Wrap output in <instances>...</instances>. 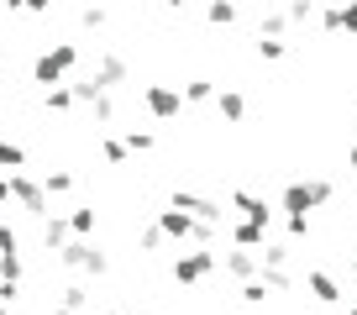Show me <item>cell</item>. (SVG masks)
I'll list each match as a JSON object with an SVG mask.
<instances>
[{
    "label": "cell",
    "mask_w": 357,
    "mask_h": 315,
    "mask_svg": "<svg viewBox=\"0 0 357 315\" xmlns=\"http://www.w3.org/2000/svg\"><path fill=\"white\" fill-rule=\"evenodd\" d=\"M236 294H242V305H247V310H257V305H263V300H268V294H273V289H268L263 279H247V284H242V289H236Z\"/></svg>",
    "instance_id": "obj_27"
},
{
    "label": "cell",
    "mask_w": 357,
    "mask_h": 315,
    "mask_svg": "<svg viewBox=\"0 0 357 315\" xmlns=\"http://www.w3.org/2000/svg\"><path fill=\"white\" fill-rule=\"evenodd\" d=\"M74 184H79V174H68V169H47V174H43L47 200H63V194H74Z\"/></svg>",
    "instance_id": "obj_17"
},
{
    "label": "cell",
    "mask_w": 357,
    "mask_h": 315,
    "mask_svg": "<svg viewBox=\"0 0 357 315\" xmlns=\"http://www.w3.org/2000/svg\"><path fill=\"white\" fill-rule=\"evenodd\" d=\"M26 11H32V16H47V11H53V0H26Z\"/></svg>",
    "instance_id": "obj_39"
},
{
    "label": "cell",
    "mask_w": 357,
    "mask_h": 315,
    "mask_svg": "<svg viewBox=\"0 0 357 315\" xmlns=\"http://www.w3.org/2000/svg\"><path fill=\"white\" fill-rule=\"evenodd\" d=\"M284 226H289L294 242H300V236H310V215H284Z\"/></svg>",
    "instance_id": "obj_37"
},
{
    "label": "cell",
    "mask_w": 357,
    "mask_h": 315,
    "mask_svg": "<svg viewBox=\"0 0 357 315\" xmlns=\"http://www.w3.org/2000/svg\"><path fill=\"white\" fill-rule=\"evenodd\" d=\"M168 205H178V210H190L195 221H205V226H221V215H226L221 205L211 200V194H190V190H178V194H174Z\"/></svg>",
    "instance_id": "obj_8"
},
{
    "label": "cell",
    "mask_w": 357,
    "mask_h": 315,
    "mask_svg": "<svg viewBox=\"0 0 357 315\" xmlns=\"http://www.w3.org/2000/svg\"><path fill=\"white\" fill-rule=\"evenodd\" d=\"M347 6H357V0H347Z\"/></svg>",
    "instance_id": "obj_48"
},
{
    "label": "cell",
    "mask_w": 357,
    "mask_h": 315,
    "mask_svg": "<svg viewBox=\"0 0 357 315\" xmlns=\"http://www.w3.org/2000/svg\"><path fill=\"white\" fill-rule=\"evenodd\" d=\"M352 273H357V252H352Z\"/></svg>",
    "instance_id": "obj_44"
},
{
    "label": "cell",
    "mask_w": 357,
    "mask_h": 315,
    "mask_svg": "<svg viewBox=\"0 0 357 315\" xmlns=\"http://www.w3.org/2000/svg\"><path fill=\"white\" fill-rule=\"evenodd\" d=\"M257 58H263V63H284V58H289V43H284V37H257Z\"/></svg>",
    "instance_id": "obj_20"
},
{
    "label": "cell",
    "mask_w": 357,
    "mask_h": 315,
    "mask_svg": "<svg viewBox=\"0 0 357 315\" xmlns=\"http://www.w3.org/2000/svg\"><path fill=\"white\" fill-rule=\"evenodd\" d=\"M321 26H326V32H347V37H357V6H347V0L326 6V11H321Z\"/></svg>",
    "instance_id": "obj_10"
},
{
    "label": "cell",
    "mask_w": 357,
    "mask_h": 315,
    "mask_svg": "<svg viewBox=\"0 0 357 315\" xmlns=\"http://www.w3.org/2000/svg\"><path fill=\"white\" fill-rule=\"evenodd\" d=\"M231 205L242 210V221H257V226H273V205L252 190H231Z\"/></svg>",
    "instance_id": "obj_9"
},
{
    "label": "cell",
    "mask_w": 357,
    "mask_h": 315,
    "mask_svg": "<svg viewBox=\"0 0 357 315\" xmlns=\"http://www.w3.org/2000/svg\"><path fill=\"white\" fill-rule=\"evenodd\" d=\"M11 200L22 205L26 215H37V221H43L47 210H53V200H47V190H43V179H32V174H22L16 169L11 174Z\"/></svg>",
    "instance_id": "obj_4"
},
{
    "label": "cell",
    "mask_w": 357,
    "mask_h": 315,
    "mask_svg": "<svg viewBox=\"0 0 357 315\" xmlns=\"http://www.w3.org/2000/svg\"><path fill=\"white\" fill-rule=\"evenodd\" d=\"M68 90H74V100H79V105H95V100H100V95H105V84H100V79H95V74H84V79H79V84H68Z\"/></svg>",
    "instance_id": "obj_21"
},
{
    "label": "cell",
    "mask_w": 357,
    "mask_h": 315,
    "mask_svg": "<svg viewBox=\"0 0 357 315\" xmlns=\"http://www.w3.org/2000/svg\"><path fill=\"white\" fill-rule=\"evenodd\" d=\"M43 105H47L53 116H68L79 100H74V90H68V84H53V90H43Z\"/></svg>",
    "instance_id": "obj_19"
},
{
    "label": "cell",
    "mask_w": 357,
    "mask_h": 315,
    "mask_svg": "<svg viewBox=\"0 0 357 315\" xmlns=\"http://www.w3.org/2000/svg\"><path fill=\"white\" fill-rule=\"evenodd\" d=\"M215 268H221V252H211V247H200V252H184V258H174V279H178V284H205Z\"/></svg>",
    "instance_id": "obj_6"
},
{
    "label": "cell",
    "mask_w": 357,
    "mask_h": 315,
    "mask_svg": "<svg viewBox=\"0 0 357 315\" xmlns=\"http://www.w3.org/2000/svg\"><path fill=\"white\" fill-rule=\"evenodd\" d=\"M347 315H357V305H352V310H347Z\"/></svg>",
    "instance_id": "obj_46"
},
{
    "label": "cell",
    "mask_w": 357,
    "mask_h": 315,
    "mask_svg": "<svg viewBox=\"0 0 357 315\" xmlns=\"http://www.w3.org/2000/svg\"><path fill=\"white\" fill-rule=\"evenodd\" d=\"M79 22H84L89 32H100V26H105V6H84V11H79Z\"/></svg>",
    "instance_id": "obj_36"
},
{
    "label": "cell",
    "mask_w": 357,
    "mask_h": 315,
    "mask_svg": "<svg viewBox=\"0 0 357 315\" xmlns=\"http://www.w3.org/2000/svg\"><path fill=\"white\" fill-rule=\"evenodd\" d=\"M0 6H6V11H26V0H0Z\"/></svg>",
    "instance_id": "obj_40"
},
{
    "label": "cell",
    "mask_w": 357,
    "mask_h": 315,
    "mask_svg": "<svg viewBox=\"0 0 357 315\" xmlns=\"http://www.w3.org/2000/svg\"><path fill=\"white\" fill-rule=\"evenodd\" d=\"M284 32H289V16L284 11H268L263 22H257V37H284Z\"/></svg>",
    "instance_id": "obj_28"
},
{
    "label": "cell",
    "mask_w": 357,
    "mask_h": 315,
    "mask_svg": "<svg viewBox=\"0 0 357 315\" xmlns=\"http://www.w3.org/2000/svg\"><path fill=\"white\" fill-rule=\"evenodd\" d=\"M0 279L22 284V252H0Z\"/></svg>",
    "instance_id": "obj_32"
},
{
    "label": "cell",
    "mask_w": 357,
    "mask_h": 315,
    "mask_svg": "<svg viewBox=\"0 0 357 315\" xmlns=\"http://www.w3.org/2000/svg\"><path fill=\"white\" fill-rule=\"evenodd\" d=\"M284 16H289V26H305L310 16H321V11H315V0H289V11H284Z\"/></svg>",
    "instance_id": "obj_31"
},
{
    "label": "cell",
    "mask_w": 357,
    "mask_h": 315,
    "mask_svg": "<svg viewBox=\"0 0 357 315\" xmlns=\"http://www.w3.org/2000/svg\"><path fill=\"white\" fill-rule=\"evenodd\" d=\"M95 121H100V126H111V121H116V100H111V90L95 100Z\"/></svg>",
    "instance_id": "obj_34"
},
{
    "label": "cell",
    "mask_w": 357,
    "mask_h": 315,
    "mask_svg": "<svg viewBox=\"0 0 357 315\" xmlns=\"http://www.w3.org/2000/svg\"><path fill=\"white\" fill-rule=\"evenodd\" d=\"M68 68H79V47H74V43H53L47 53H37L32 84H37V90H53V84H63Z\"/></svg>",
    "instance_id": "obj_2"
},
{
    "label": "cell",
    "mask_w": 357,
    "mask_h": 315,
    "mask_svg": "<svg viewBox=\"0 0 357 315\" xmlns=\"http://www.w3.org/2000/svg\"><path fill=\"white\" fill-rule=\"evenodd\" d=\"M305 289H310L321 305H342V284H336L326 268H310V273H305Z\"/></svg>",
    "instance_id": "obj_11"
},
{
    "label": "cell",
    "mask_w": 357,
    "mask_h": 315,
    "mask_svg": "<svg viewBox=\"0 0 357 315\" xmlns=\"http://www.w3.org/2000/svg\"><path fill=\"white\" fill-rule=\"evenodd\" d=\"M205 22L211 26H231L236 22V0H211V6H205Z\"/></svg>",
    "instance_id": "obj_24"
},
{
    "label": "cell",
    "mask_w": 357,
    "mask_h": 315,
    "mask_svg": "<svg viewBox=\"0 0 357 315\" xmlns=\"http://www.w3.org/2000/svg\"><path fill=\"white\" fill-rule=\"evenodd\" d=\"M121 315H137V310H121Z\"/></svg>",
    "instance_id": "obj_47"
},
{
    "label": "cell",
    "mask_w": 357,
    "mask_h": 315,
    "mask_svg": "<svg viewBox=\"0 0 357 315\" xmlns=\"http://www.w3.org/2000/svg\"><path fill=\"white\" fill-rule=\"evenodd\" d=\"M0 252H22V236H16L6 221H0Z\"/></svg>",
    "instance_id": "obj_38"
},
{
    "label": "cell",
    "mask_w": 357,
    "mask_h": 315,
    "mask_svg": "<svg viewBox=\"0 0 357 315\" xmlns=\"http://www.w3.org/2000/svg\"><path fill=\"white\" fill-rule=\"evenodd\" d=\"M58 258H63L68 268L89 273V279H105V273H111V258H105L95 242H84V236H79V242H63V252H58Z\"/></svg>",
    "instance_id": "obj_3"
},
{
    "label": "cell",
    "mask_w": 357,
    "mask_h": 315,
    "mask_svg": "<svg viewBox=\"0 0 357 315\" xmlns=\"http://www.w3.org/2000/svg\"><path fill=\"white\" fill-rule=\"evenodd\" d=\"M257 279H263V284H268V289H273V294L294 289V273H289V268H257Z\"/></svg>",
    "instance_id": "obj_26"
},
{
    "label": "cell",
    "mask_w": 357,
    "mask_h": 315,
    "mask_svg": "<svg viewBox=\"0 0 357 315\" xmlns=\"http://www.w3.org/2000/svg\"><path fill=\"white\" fill-rule=\"evenodd\" d=\"M95 221H100V215H95V205H79V210H68V231H74V236H89V231H95Z\"/></svg>",
    "instance_id": "obj_23"
},
{
    "label": "cell",
    "mask_w": 357,
    "mask_h": 315,
    "mask_svg": "<svg viewBox=\"0 0 357 315\" xmlns=\"http://www.w3.org/2000/svg\"><path fill=\"white\" fill-rule=\"evenodd\" d=\"M347 163H352V174H357V142H352V147H347Z\"/></svg>",
    "instance_id": "obj_41"
},
{
    "label": "cell",
    "mask_w": 357,
    "mask_h": 315,
    "mask_svg": "<svg viewBox=\"0 0 357 315\" xmlns=\"http://www.w3.org/2000/svg\"><path fill=\"white\" fill-rule=\"evenodd\" d=\"M142 105H147L153 121H178V111H184V90H178V84H147Z\"/></svg>",
    "instance_id": "obj_5"
},
{
    "label": "cell",
    "mask_w": 357,
    "mask_h": 315,
    "mask_svg": "<svg viewBox=\"0 0 357 315\" xmlns=\"http://www.w3.org/2000/svg\"><path fill=\"white\" fill-rule=\"evenodd\" d=\"M163 242H168V236L158 231V221H153V226H142V231H137V247H142V252H163Z\"/></svg>",
    "instance_id": "obj_29"
},
{
    "label": "cell",
    "mask_w": 357,
    "mask_h": 315,
    "mask_svg": "<svg viewBox=\"0 0 357 315\" xmlns=\"http://www.w3.org/2000/svg\"><path fill=\"white\" fill-rule=\"evenodd\" d=\"M158 231H163V236H174V242H195L200 221H195L190 210H178V205H168V210H158Z\"/></svg>",
    "instance_id": "obj_7"
},
{
    "label": "cell",
    "mask_w": 357,
    "mask_h": 315,
    "mask_svg": "<svg viewBox=\"0 0 357 315\" xmlns=\"http://www.w3.org/2000/svg\"><path fill=\"white\" fill-rule=\"evenodd\" d=\"M263 242H268V226H257V221H236V226H231V247L257 252Z\"/></svg>",
    "instance_id": "obj_16"
},
{
    "label": "cell",
    "mask_w": 357,
    "mask_h": 315,
    "mask_svg": "<svg viewBox=\"0 0 357 315\" xmlns=\"http://www.w3.org/2000/svg\"><path fill=\"white\" fill-rule=\"evenodd\" d=\"M63 305H68V310H84V305H89V289H84V284H68V289H63Z\"/></svg>",
    "instance_id": "obj_33"
},
{
    "label": "cell",
    "mask_w": 357,
    "mask_h": 315,
    "mask_svg": "<svg viewBox=\"0 0 357 315\" xmlns=\"http://www.w3.org/2000/svg\"><path fill=\"white\" fill-rule=\"evenodd\" d=\"M205 100H215V84L211 79H190L184 84V105H205Z\"/></svg>",
    "instance_id": "obj_25"
},
{
    "label": "cell",
    "mask_w": 357,
    "mask_h": 315,
    "mask_svg": "<svg viewBox=\"0 0 357 315\" xmlns=\"http://www.w3.org/2000/svg\"><path fill=\"white\" fill-rule=\"evenodd\" d=\"M89 74L100 79L105 90H116V84H126V58H121V53H100V63L89 68Z\"/></svg>",
    "instance_id": "obj_14"
},
{
    "label": "cell",
    "mask_w": 357,
    "mask_h": 315,
    "mask_svg": "<svg viewBox=\"0 0 357 315\" xmlns=\"http://www.w3.org/2000/svg\"><path fill=\"white\" fill-rule=\"evenodd\" d=\"M37 236H43V247H47V252H63V242L74 236V231H68V215H43Z\"/></svg>",
    "instance_id": "obj_13"
},
{
    "label": "cell",
    "mask_w": 357,
    "mask_h": 315,
    "mask_svg": "<svg viewBox=\"0 0 357 315\" xmlns=\"http://www.w3.org/2000/svg\"><path fill=\"white\" fill-rule=\"evenodd\" d=\"M58 315H79V310H68V305H63V310H58Z\"/></svg>",
    "instance_id": "obj_42"
},
{
    "label": "cell",
    "mask_w": 357,
    "mask_h": 315,
    "mask_svg": "<svg viewBox=\"0 0 357 315\" xmlns=\"http://www.w3.org/2000/svg\"><path fill=\"white\" fill-rule=\"evenodd\" d=\"M26 169V147L22 142H0V174H16Z\"/></svg>",
    "instance_id": "obj_22"
},
{
    "label": "cell",
    "mask_w": 357,
    "mask_h": 315,
    "mask_svg": "<svg viewBox=\"0 0 357 315\" xmlns=\"http://www.w3.org/2000/svg\"><path fill=\"white\" fill-rule=\"evenodd\" d=\"M0 315H11V305H0Z\"/></svg>",
    "instance_id": "obj_43"
},
{
    "label": "cell",
    "mask_w": 357,
    "mask_h": 315,
    "mask_svg": "<svg viewBox=\"0 0 357 315\" xmlns=\"http://www.w3.org/2000/svg\"><path fill=\"white\" fill-rule=\"evenodd\" d=\"M331 194H336L331 179H289L284 194H279V205H284V215H310L315 205H326Z\"/></svg>",
    "instance_id": "obj_1"
},
{
    "label": "cell",
    "mask_w": 357,
    "mask_h": 315,
    "mask_svg": "<svg viewBox=\"0 0 357 315\" xmlns=\"http://www.w3.org/2000/svg\"><path fill=\"white\" fill-rule=\"evenodd\" d=\"M289 258H294L289 242H263V247H257V263H263V268H289Z\"/></svg>",
    "instance_id": "obj_18"
},
{
    "label": "cell",
    "mask_w": 357,
    "mask_h": 315,
    "mask_svg": "<svg viewBox=\"0 0 357 315\" xmlns=\"http://www.w3.org/2000/svg\"><path fill=\"white\" fill-rule=\"evenodd\" d=\"M126 147H132V153H153L158 137H153V132H126Z\"/></svg>",
    "instance_id": "obj_35"
},
{
    "label": "cell",
    "mask_w": 357,
    "mask_h": 315,
    "mask_svg": "<svg viewBox=\"0 0 357 315\" xmlns=\"http://www.w3.org/2000/svg\"><path fill=\"white\" fill-rule=\"evenodd\" d=\"M215 111H221V121H247V95L242 90H215Z\"/></svg>",
    "instance_id": "obj_15"
},
{
    "label": "cell",
    "mask_w": 357,
    "mask_h": 315,
    "mask_svg": "<svg viewBox=\"0 0 357 315\" xmlns=\"http://www.w3.org/2000/svg\"><path fill=\"white\" fill-rule=\"evenodd\" d=\"M126 153H132V147H126V137H105V142H100V158H105V163H126Z\"/></svg>",
    "instance_id": "obj_30"
},
{
    "label": "cell",
    "mask_w": 357,
    "mask_h": 315,
    "mask_svg": "<svg viewBox=\"0 0 357 315\" xmlns=\"http://www.w3.org/2000/svg\"><path fill=\"white\" fill-rule=\"evenodd\" d=\"M221 268L231 273L236 284H247V279H257V268H263V263H257V252H247V247H236V252H226L221 258Z\"/></svg>",
    "instance_id": "obj_12"
},
{
    "label": "cell",
    "mask_w": 357,
    "mask_h": 315,
    "mask_svg": "<svg viewBox=\"0 0 357 315\" xmlns=\"http://www.w3.org/2000/svg\"><path fill=\"white\" fill-rule=\"evenodd\" d=\"M0 111H6V95H0Z\"/></svg>",
    "instance_id": "obj_45"
}]
</instances>
